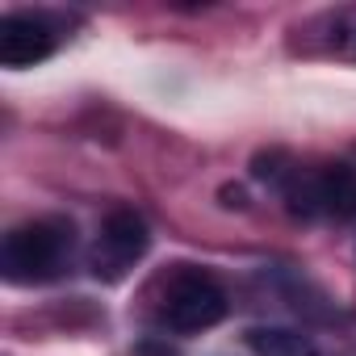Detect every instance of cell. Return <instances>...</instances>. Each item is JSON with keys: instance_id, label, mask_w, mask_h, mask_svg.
<instances>
[{"instance_id": "4", "label": "cell", "mask_w": 356, "mask_h": 356, "mask_svg": "<svg viewBox=\"0 0 356 356\" xmlns=\"http://www.w3.org/2000/svg\"><path fill=\"white\" fill-rule=\"evenodd\" d=\"M151 248V231L134 210H113L92 248V273L101 281H122Z\"/></svg>"}, {"instance_id": "1", "label": "cell", "mask_w": 356, "mask_h": 356, "mask_svg": "<svg viewBox=\"0 0 356 356\" xmlns=\"http://www.w3.org/2000/svg\"><path fill=\"white\" fill-rule=\"evenodd\" d=\"M76 231L67 218H38L26 227H13L0 243V273L9 285H42L55 281L72 256Z\"/></svg>"}, {"instance_id": "7", "label": "cell", "mask_w": 356, "mask_h": 356, "mask_svg": "<svg viewBox=\"0 0 356 356\" xmlns=\"http://www.w3.org/2000/svg\"><path fill=\"white\" fill-rule=\"evenodd\" d=\"M134 356H176V352H172L163 339H143V343L134 348Z\"/></svg>"}, {"instance_id": "3", "label": "cell", "mask_w": 356, "mask_h": 356, "mask_svg": "<svg viewBox=\"0 0 356 356\" xmlns=\"http://www.w3.org/2000/svg\"><path fill=\"white\" fill-rule=\"evenodd\" d=\"M227 318V293L222 285L210 277V273H176V281L168 285V298H163V323L181 335H193V331H210Z\"/></svg>"}, {"instance_id": "6", "label": "cell", "mask_w": 356, "mask_h": 356, "mask_svg": "<svg viewBox=\"0 0 356 356\" xmlns=\"http://www.w3.org/2000/svg\"><path fill=\"white\" fill-rule=\"evenodd\" d=\"M248 348L256 356H318L314 339L306 331H293V327H252Z\"/></svg>"}, {"instance_id": "5", "label": "cell", "mask_w": 356, "mask_h": 356, "mask_svg": "<svg viewBox=\"0 0 356 356\" xmlns=\"http://www.w3.org/2000/svg\"><path fill=\"white\" fill-rule=\"evenodd\" d=\"M55 51L51 22L34 13H9L0 17V63L5 67H34Z\"/></svg>"}, {"instance_id": "2", "label": "cell", "mask_w": 356, "mask_h": 356, "mask_svg": "<svg viewBox=\"0 0 356 356\" xmlns=\"http://www.w3.org/2000/svg\"><path fill=\"white\" fill-rule=\"evenodd\" d=\"M289 210L302 218H352L356 214V172L348 163H327L318 172H289Z\"/></svg>"}]
</instances>
